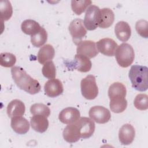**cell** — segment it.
<instances>
[{
	"label": "cell",
	"instance_id": "obj_1",
	"mask_svg": "<svg viewBox=\"0 0 148 148\" xmlns=\"http://www.w3.org/2000/svg\"><path fill=\"white\" fill-rule=\"evenodd\" d=\"M11 73L14 82L19 88L30 94H35L40 91L41 86L39 82L27 74L23 68L14 66L11 69Z\"/></svg>",
	"mask_w": 148,
	"mask_h": 148
},
{
	"label": "cell",
	"instance_id": "obj_2",
	"mask_svg": "<svg viewBox=\"0 0 148 148\" xmlns=\"http://www.w3.org/2000/svg\"><path fill=\"white\" fill-rule=\"evenodd\" d=\"M148 68L146 66L135 65L131 67L129 78L132 86L139 91H145L148 88Z\"/></svg>",
	"mask_w": 148,
	"mask_h": 148
},
{
	"label": "cell",
	"instance_id": "obj_3",
	"mask_svg": "<svg viewBox=\"0 0 148 148\" xmlns=\"http://www.w3.org/2000/svg\"><path fill=\"white\" fill-rule=\"evenodd\" d=\"M115 57L117 64L123 68H127L131 65L135 58L133 47L131 45L123 43L118 46L115 52Z\"/></svg>",
	"mask_w": 148,
	"mask_h": 148
},
{
	"label": "cell",
	"instance_id": "obj_4",
	"mask_svg": "<svg viewBox=\"0 0 148 148\" xmlns=\"http://www.w3.org/2000/svg\"><path fill=\"white\" fill-rule=\"evenodd\" d=\"M80 88L82 94L87 99H95L98 94V88L94 75H89L81 80Z\"/></svg>",
	"mask_w": 148,
	"mask_h": 148
},
{
	"label": "cell",
	"instance_id": "obj_5",
	"mask_svg": "<svg viewBox=\"0 0 148 148\" xmlns=\"http://www.w3.org/2000/svg\"><path fill=\"white\" fill-rule=\"evenodd\" d=\"M100 22V9L95 5H90L86 10L83 23L85 28L92 31L95 29Z\"/></svg>",
	"mask_w": 148,
	"mask_h": 148
},
{
	"label": "cell",
	"instance_id": "obj_6",
	"mask_svg": "<svg viewBox=\"0 0 148 148\" xmlns=\"http://www.w3.org/2000/svg\"><path fill=\"white\" fill-rule=\"evenodd\" d=\"M83 24V21L77 18L73 20L69 24L68 29L75 45H77L87 34V30Z\"/></svg>",
	"mask_w": 148,
	"mask_h": 148
},
{
	"label": "cell",
	"instance_id": "obj_7",
	"mask_svg": "<svg viewBox=\"0 0 148 148\" xmlns=\"http://www.w3.org/2000/svg\"><path fill=\"white\" fill-rule=\"evenodd\" d=\"M80 137L87 139L91 137L95 131V123L92 120L83 117L75 122Z\"/></svg>",
	"mask_w": 148,
	"mask_h": 148
},
{
	"label": "cell",
	"instance_id": "obj_8",
	"mask_svg": "<svg viewBox=\"0 0 148 148\" xmlns=\"http://www.w3.org/2000/svg\"><path fill=\"white\" fill-rule=\"evenodd\" d=\"M88 114L91 120L99 124L108 123L111 117L110 111L102 106H94L90 108Z\"/></svg>",
	"mask_w": 148,
	"mask_h": 148
},
{
	"label": "cell",
	"instance_id": "obj_9",
	"mask_svg": "<svg viewBox=\"0 0 148 148\" xmlns=\"http://www.w3.org/2000/svg\"><path fill=\"white\" fill-rule=\"evenodd\" d=\"M96 45L98 51L107 56H113L118 47L113 39L108 38L100 39Z\"/></svg>",
	"mask_w": 148,
	"mask_h": 148
},
{
	"label": "cell",
	"instance_id": "obj_10",
	"mask_svg": "<svg viewBox=\"0 0 148 148\" xmlns=\"http://www.w3.org/2000/svg\"><path fill=\"white\" fill-rule=\"evenodd\" d=\"M76 52L77 54L84 55L89 58H92L95 57L99 51L94 42L92 40H82L77 45Z\"/></svg>",
	"mask_w": 148,
	"mask_h": 148
},
{
	"label": "cell",
	"instance_id": "obj_11",
	"mask_svg": "<svg viewBox=\"0 0 148 148\" xmlns=\"http://www.w3.org/2000/svg\"><path fill=\"white\" fill-rule=\"evenodd\" d=\"M46 95L54 98L61 95L64 91L62 82L57 79H51L47 81L44 86Z\"/></svg>",
	"mask_w": 148,
	"mask_h": 148
},
{
	"label": "cell",
	"instance_id": "obj_12",
	"mask_svg": "<svg viewBox=\"0 0 148 148\" xmlns=\"http://www.w3.org/2000/svg\"><path fill=\"white\" fill-rule=\"evenodd\" d=\"M80 112L77 109L73 107H68L60 112L58 119L62 123L70 124L80 119Z\"/></svg>",
	"mask_w": 148,
	"mask_h": 148
},
{
	"label": "cell",
	"instance_id": "obj_13",
	"mask_svg": "<svg viewBox=\"0 0 148 148\" xmlns=\"http://www.w3.org/2000/svg\"><path fill=\"white\" fill-rule=\"evenodd\" d=\"M135 135V131L132 125L130 124H124L119 130V140L122 145H128L133 142Z\"/></svg>",
	"mask_w": 148,
	"mask_h": 148
},
{
	"label": "cell",
	"instance_id": "obj_14",
	"mask_svg": "<svg viewBox=\"0 0 148 148\" xmlns=\"http://www.w3.org/2000/svg\"><path fill=\"white\" fill-rule=\"evenodd\" d=\"M71 65L73 68L81 72H87L90 71L92 63L89 58L87 57L76 54L75 56L74 61L72 62Z\"/></svg>",
	"mask_w": 148,
	"mask_h": 148
},
{
	"label": "cell",
	"instance_id": "obj_15",
	"mask_svg": "<svg viewBox=\"0 0 148 148\" xmlns=\"http://www.w3.org/2000/svg\"><path fill=\"white\" fill-rule=\"evenodd\" d=\"M114 32L116 37L121 42H127L131 35L130 25L125 21H119L115 25Z\"/></svg>",
	"mask_w": 148,
	"mask_h": 148
},
{
	"label": "cell",
	"instance_id": "obj_16",
	"mask_svg": "<svg viewBox=\"0 0 148 148\" xmlns=\"http://www.w3.org/2000/svg\"><path fill=\"white\" fill-rule=\"evenodd\" d=\"M25 111L24 103L17 99L11 101L7 106V114L10 118L15 116H21L24 114Z\"/></svg>",
	"mask_w": 148,
	"mask_h": 148
},
{
	"label": "cell",
	"instance_id": "obj_17",
	"mask_svg": "<svg viewBox=\"0 0 148 148\" xmlns=\"http://www.w3.org/2000/svg\"><path fill=\"white\" fill-rule=\"evenodd\" d=\"M10 124L14 131L18 134H25L29 129V122L22 116L12 117Z\"/></svg>",
	"mask_w": 148,
	"mask_h": 148
},
{
	"label": "cell",
	"instance_id": "obj_18",
	"mask_svg": "<svg viewBox=\"0 0 148 148\" xmlns=\"http://www.w3.org/2000/svg\"><path fill=\"white\" fill-rule=\"evenodd\" d=\"M30 123L32 128L39 133L45 132L49 127V121L47 117L41 114H36L32 117Z\"/></svg>",
	"mask_w": 148,
	"mask_h": 148
},
{
	"label": "cell",
	"instance_id": "obj_19",
	"mask_svg": "<svg viewBox=\"0 0 148 148\" xmlns=\"http://www.w3.org/2000/svg\"><path fill=\"white\" fill-rule=\"evenodd\" d=\"M110 108L111 111L116 113L123 112L127 108V101L125 97L123 95H116L109 98Z\"/></svg>",
	"mask_w": 148,
	"mask_h": 148
},
{
	"label": "cell",
	"instance_id": "obj_20",
	"mask_svg": "<svg viewBox=\"0 0 148 148\" xmlns=\"http://www.w3.org/2000/svg\"><path fill=\"white\" fill-rule=\"evenodd\" d=\"M55 55V50L53 47L47 44L42 46L38 53V61L41 64H45L46 62L51 61Z\"/></svg>",
	"mask_w": 148,
	"mask_h": 148
},
{
	"label": "cell",
	"instance_id": "obj_21",
	"mask_svg": "<svg viewBox=\"0 0 148 148\" xmlns=\"http://www.w3.org/2000/svg\"><path fill=\"white\" fill-rule=\"evenodd\" d=\"M114 20V14L109 8L100 9V22L98 27L101 28H107L110 27Z\"/></svg>",
	"mask_w": 148,
	"mask_h": 148
},
{
	"label": "cell",
	"instance_id": "obj_22",
	"mask_svg": "<svg viewBox=\"0 0 148 148\" xmlns=\"http://www.w3.org/2000/svg\"><path fill=\"white\" fill-rule=\"evenodd\" d=\"M62 135L65 140L71 143L77 142L80 138L75 123L68 124L65 128Z\"/></svg>",
	"mask_w": 148,
	"mask_h": 148
},
{
	"label": "cell",
	"instance_id": "obj_23",
	"mask_svg": "<svg viewBox=\"0 0 148 148\" xmlns=\"http://www.w3.org/2000/svg\"><path fill=\"white\" fill-rule=\"evenodd\" d=\"M21 28L24 34L32 36L38 33L40 31L41 27L36 21L27 19L21 23Z\"/></svg>",
	"mask_w": 148,
	"mask_h": 148
},
{
	"label": "cell",
	"instance_id": "obj_24",
	"mask_svg": "<svg viewBox=\"0 0 148 148\" xmlns=\"http://www.w3.org/2000/svg\"><path fill=\"white\" fill-rule=\"evenodd\" d=\"M47 40V33L43 27H41L40 31L38 33L31 36V43L36 47H39L43 46Z\"/></svg>",
	"mask_w": 148,
	"mask_h": 148
},
{
	"label": "cell",
	"instance_id": "obj_25",
	"mask_svg": "<svg viewBox=\"0 0 148 148\" xmlns=\"http://www.w3.org/2000/svg\"><path fill=\"white\" fill-rule=\"evenodd\" d=\"M127 90L125 86L120 82H115L112 84L108 90V97L111 98L116 95H123L125 97Z\"/></svg>",
	"mask_w": 148,
	"mask_h": 148
},
{
	"label": "cell",
	"instance_id": "obj_26",
	"mask_svg": "<svg viewBox=\"0 0 148 148\" xmlns=\"http://www.w3.org/2000/svg\"><path fill=\"white\" fill-rule=\"evenodd\" d=\"M0 10L2 21H7L10 18L13 14V9L10 1L5 0L0 2Z\"/></svg>",
	"mask_w": 148,
	"mask_h": 148
},
{
	"label": "cell",
	"instance_id": "obj_27",
	"mask_svg": "<svg viewBox=\"0 0 148 148\" xmlns=\"http://www.w3.org/2000/svg\"><path fill=\"white\" fill-rule=\"evenodd\" d=\"M92 2L90 0H83V1H72L71 8L72 11L77 15H80L84 12L87 8L91 5Z\"/></svg>",
	"mask_w": 148,
	"mask_h": 148
},
{
	"label": "cell",
	"instance_id": "obj_28",
	"mask_svg": "<svg viewBox=\"0 0 148 148\" xmlns=\"http://www.w3.org/2000/svg\"><path fill=\"white\" fill-rule=\"evenodd\" d=\"M30 112L34 115L41 114L47 117L50 114V108L46 105L40 103L33 104L30 108Z\"/></svg>",
	"mask_w": 148,
	"mask_h": 148
},
{
	"label": "cell",
	"instance_id": "obj_29",
	"mask_svg": "<svg viewBox=\"0 0 148 148\" xmlns=\"http://www.w3.org/2000/svg\"><path fill=\"white\" fill-rule=\"evenodd\" d=\"M16 62V56L10 53H2L0 55V64L2 66L9 68L13 66Z\"/></svg>",
	"mask_w": 148,
	"mask_h": 148
},
{
	"label": "cell",
	"instance_id": "obj_30",
	"mask_svg": "<svg viewBox=\"0 0 148 148\" xmlns=\"http://www.w3.org/2000/svg\"><path fill=\"white\" fill-rule=\"evenodd\" d=\"M43 75L47 79H54L56 75V68L52 61L46 62L42 69Z\"/></svg>",
	"mask_w": 148,
	"mask_h": 148
},
{
	"label": "cell",
	"instance_id": "obj_31",
	"mask_svg": "<svg viewBox=\"0 0 148 148\" xmlns=\"http://www.w3.org/2000/svg\"><path fill=\"white\" fill-rule=\"evenodd\" d=\"M134 104L135 107L140 110H146L148 108V97L145 94H138L135 98Z\"/></svg>",
	"mask_w": 148,
	"mask_h": 148
},
{
	"label": "cell",
	"instance_id": "obj_32",
	"mask_svg": "<svg viewBox=\"0 0 148 148\" xmlns=\"http://www.w3.org/2000/svg\"><path fill=\"white\" fill-rule=\"evenodd\" d=\"M148 23L146 20H140L136 23L135 29L138 34L142 37L147 38L148 37L147 33Z\"/></svg>",
	"mask_w": 148,
	"mask_h": 148
}]
</instances>
